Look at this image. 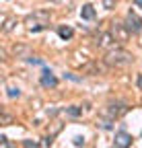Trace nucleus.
Instances as JSON below:
<instances>
[{
    "mask_svg": "<svg viewBox=\"0 0 142 148\" xmlns=\"http://www.w3.org/2000/svg\"><path fill=\"white\" fill-rule=\"evenodd\" d=\"M134 60V56L130 53V51H126V49H109V53L105 56V64L107 66H115V68H119V66H126V64H130Z\"/></svg>",
    "mask_w": 142,
    "mask_h": 148,
    "instance_id": "f257e3e1",
    "label": "nucleus"
},
{
    "mask_svg": "<svg viewBox=\"0 0 142 148\" xmlns=\"http://www.w3.org/2000/svg\"><path fill=\"white\" fill-rule=\"evenodd\" d=\"M126 27L130 29V33H140L142 31V18L136 14V12H128V16H126Z\"/></svg>",
    "mask_w": 142,
    "mask_h": 148,
    "instance_id": "f03ea898",
    "label": "nucleus"
},
{
    "mask_svg": "<svg viewBox=\"0 0 142 148\" xmlns=\"http://www.w3.org/2000/svg\"><path fill=\"white\" fill-rule=\"evenodd\" d=\"M115 43H117V39L113 37V33H101L97 39V45L101 49H115Z\"/></svg>",
    "mask_w": 142,
    "mask_h": 148,
    "instance_id": "7ed1b4c3",
    "label": "nucleus"
},
{
    "mask_svg": "<svg viewBox=\"0 0 142 148\" xmlns=\"http://www.w3.org/2000/svg\"><path fill=\"white\" fill-rule=\"evenodd\" d=\"M111 33H113V37H115V39H117L119 43L128 41V37H130V29H128L126 25H119V23H113Z\"/></svg>",
    "mask_w": 142,
    "mask_h": 148,
    "instance_id": "20e7f679",
    "label": "nucleus"
},
{
    "mask_svg": "<svg viewBox=\"0 0 142 148\" xmlns=\"http://www.w3.org/2000/svg\"><path fill=\"white\" fill-rule=\"evenodd\" d=\"M123 113H128V107L123 105V103L109 105V109H107V115H109V119H117V117H121Z\"/></svg>",
    "mask_w": 142,
    "mask_h": 148,
    "instance_id": "39448f33",
    "label": "nucleus"
},
{
    "mask_svg": "<svg viewBox=\"0 0 142 148\" xmlns=\"http://www.w3.org/2000/svg\"><path fill=\"white\" fill-rule=\"evenodd\" d=\"M132 140H134V138H132L128 132H117L113 144H115L117 148H128V146H132Z\"/></svg>",
    "mask_w": 142,
    "mask_h": 148,
    "instance_id": "423d86ee",
    "label": "nucleus"
},
{
    "mask_svg": "<svg viewBox=\"0 0 142 148\" xmlns=\"http://www.w3.org/2000/svg\"><path fill=\"white\" fill-rule=\"evenodd\" d=\"M41 84H43L45 88H54V86H58V78H56L49 70H43V74H41Z\"/></svg>",
    "mask_w": 142,
    "mask_h": 148,
    "instance_id": "0eeeda50",
    "label": "nucleus"
},
{
    "mask_svg": "<svg viewBox=\"0 0 142 148\" xmlns=\"http://www.w3.org/2000/svg\"><path fill=\"white\" fill-rule=\"evenodd\" d=\"M80 16L84 18V21H93V18H95V8H93V4H84V6L80 8Z\"/></svg>",
    "mask_w": 142,
    "mask_h": 148,
    "instance_id": "6e6552de",
    "label": "nucleus"
},
{
    "mask_svg": "<svg viewBox=\"0 0 142 148\" xmlns=\"http://www.w3.org/2000/svg\"><path fill=\"white\" fill-rule=\"evenodd\" d=\"M58 35L62 37V39H70V37L74 35V31H72V27L66 25V27H60V29H58Z\"/></svg>",
    "mask_w": 142,
    "mask_h": 148,
    "instance_id": "1a4fd4ad",
    "label": "nucleus"
},
{
    "mask_svg": "<svg viewBox=\"0 0 142 148\" xmlns=\"http://www.w3.org/2000/svg\"><path fill=\"white\" fill-rule=\"evenodd\" d=\"M82 113V107H78V105H70V107H66V115H70V117H78Z\"/></svg>",
    "mask_w": 142,
    "mask_h": 148,
    "instance_id": "9d476101",
    "label": "nucleus"
},
{
    "mask_svg": "<svg viewBox=\"0 0 142 148\" xmlns=\"http://www.w3.org/2000/svg\"><path fill=\"white\" fill-rule=\"evenodd\" d=\"M8 97H10V99H16V97H21V90L16 88V86H8Z\"/></svg>",
    "mask_w": 142,
    "mask_h": 148,
    "instance_id": "9b49d317",
    "label": "nucleus"
},
{
    "mask_svg": "<svg viewBox=\"0 0 142 148\" xmlns=\"http://www.w3.org/2000/svg\"><path fill=\"white\" fill-rule=\"evenodd\" d=\"M113 4H115V0H103V6L105 8H111Z\"/></svg>",
    "mask_w": 142,
    "mask_h": 148,
    "instance_id": "f8f14e48",
    "label": "nucleus"
},
{
    "mask_svg": "<svg viewBox=\"0 0 142 148\" xmlns=\"http://www.w3.org/2000/svg\"><path fill=\"white\" fill-rule=\"evenodd\" d=\"M101 125H103L105 130H111V121H109V119H103V121H101Z\"/></svg>",
    "mask_w": 142,
    "mask_h": 148,
    "instance_id": "ddd939ff",
    "label": "nucleus"
},
{
    "mask_svg": "<svg viewBox=\"0 0 142 148\" xmlns=\"http://www.w3.org/2000/svg\"><path fill=\"white\" fill-rule=\"evenodd\" d=\"M12 25H14V23H12V21H8V23L4 25V31H10V29H12Z\"/></svg>",
    "mask_w": 142,
    "mask_h": 148,
    "instance_id": "4468645a",
    "label": "nucleus"
},
{
    "mask_svg": "<svg viewBox=\"0 0 142 148\" xmlns=\"http://www.w3.org/2000/svg\"><path fill=\"white\" fill-rule=\"evenodd\" d=\"M80 144H84V140L82 138H74V146H80Z\"/></svg>",
    "mask_w": 142,
    "mask_h": 148,
    "instance_id": "2eb2a0df",
    "label": "nucleus"
},
{
    "mask_svg": "<svg viewBox=\"0 0 142 148\" xmlns=\"http://www.w3.org/2000/svg\"><path fill=\"white\" fill-rule=\"evenodd\" d=\"M23 146H37V142H31V140H27V142H23Z\"/></svg>",
    "mask_w": 142,
    "mask_h": 148,
    "instance_id": "dca6fc26",
    "label": "nucleus"
},
{
    "mask_svg": "<svg viewBox=\"0 0 142 148\" xmlns=\"http://www.w3.org/2000/svg\"><path fill=\"white\" fill-rule=\"evenodd\" d=\"M134 4H136L138 8H142V0H134Z\"/></svg>",
    "mask_w": 142,
    "mask_h": 148,
    "instance_id": "f3484780",
    "label": "nucleus"
},
{
    "mask_svg": "<svg viewBox=\"0 0 142 148\" xmlns=\"http://www.w3.org/2000/svg\"><path fill=\"white\" fill-rule=\"evenodd\" d=\"M138 86L142 88V74H138Z\"/></svg>",
    "mask_w": 142,
    "mask_h": 148,
    "instance_id": "a211bd4d",
    "label": "nucleus"
}]
</instances>
